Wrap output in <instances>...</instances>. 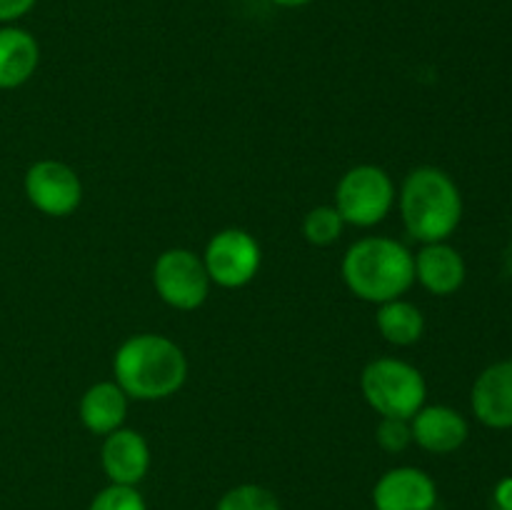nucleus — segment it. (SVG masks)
Wrapping results in <instances>:
<instances>
[{
    "instance_id": "f257e3e1",
    "label": "nucleus",
    "mask_w": 512,
    "mask_h": 510,
    "mask_svg": "<svg viewBox=\"0 0 512 510\" xmlns=\"http://www.w3.org/2000/svg\"><path fill=\"white\" fill-rule=\"evenodd\" d=\"M113 380L130 400H165L188 380V358L183 348L165 335H130L113 355Z\"/></svg>"
},
{
    "instance_id": "f3484780",
    "label": "nucleus",
    "mask_w": 512,
    "mask_h": 510,
    "mask_svg": "<svg viewBox=\"0 0 512 510\" xmlns=\"http://www.w3.org/2000/svg\"><path fill=\"white\" fill-rule=\"evenodd\" d=\"M345 220L335 205H315L303 218V235L315 248H328L343 235Z\"/></svg>"
},
{
    "instance_id": "5701e85b",
    "label": "nucleus",
    "mask_w": 512,
    "mask_h": 510,
    "mask_svg": "<svg viewBox=\"0 0 512 510\" xmlns=\"http://www.w3.org/2000/svg\"><path fill=\"white\" fill-rule=\"evenodd\" d=\"M273 5H280V8H303V5H310L313 0H270Z\"/></svg>"
},
{
    "instance_id": "412c9836",
    "label": "nucleus",
    "mask_w": 512,
    "mask_h": 510,
    "mask_svg": "<svg viewBox=\"0 0 512 510\" xmlns=\"http://www.w3.org/2000/svg\"><path fill=\"white\" fill-rule=\"evenodd\" d=\"M38 0H0V25H13L35 8Z\"/></svg>"
},
{
    "instance_id": "1a4fd4ad",
    "label": "nucleus",
    "mask_w": 512,
    "mask_h": 510,
    "mask_svg": "<svg viewBox=\"0 0 512 510\" xmlns=\"http://www.w3.org/2000/svg\"><path fill=\"white\" fill-rule=\"evenodd\" d=\"M438 488L425 470L393 468L380 475L373 488L375 510H435Z\"/></svg>"
},
{
    "instance_id": "0eeeda50",
    "label": "nucleus",
    "mask_w": 512,
    "mask_h": 510,
    "mask_svg": "<svg viewBox=\"0 0 512 510\" xmlns=\"http://www.w3.org/2000/svg\"><path fill=\"white\" fill-rule=\"evenodd\" d=\"M203 263L210 275V283L228 290L245 288L258 275L260 263H263V250H260L255 235H250L248 230L225 228L208 240Z\"/></svg>"
},
{
    "instance_id": "4be33fe9",
    "label": "nucleus",
    "mask_w": 512,
    "mask_h": 510,
    "mask_svg": "<svg viewBox=\"0 0 512 510\" xmlns=\"http://www.w3.org/2000/svg\"><path fill=\"white\" fill-rule=\"evenodd\" d=\"M493 510H512V478L500 480L495 488Z\"/></svg>"
},
{
    "instance_id": "aec40b11",
    "label": "nucleus",
    "mask_w": 512,
    "mask_h": 510,
    "mask_svg": "<svg viewBox=\"0 0 512 510\" xmlns=\"http://www.w3.org/2000/svg\"><path fill=\"white\" fill-rule=\"evenodd\" d=\"M375 440L385 453H403L410 443H413V430H410V420L405 418H380L378 428H375Z\"/></svg>"
},
{
    "instance_id": "ddd939ff",
    "label": "nucleus",
    "mask_w": 512,
    "mask_h": 510,
    "mask_svg": "<svg viewBox=\"0 0 512 510\" xmlns=\"http://www.w3.org/2000/svg\"><path fill=\"white\" fill-rule=\"evenodd\" d=\"M415 260V280L423 285L428 293L440 295H453L463 288L465 275V260L460 255L458 248L448 243V240H440V243H425L418 253L413 255Z\"/></svg>"
},
{
    "instance_id": "dca6fc26",
    "label": "nucleus",
    "mask_w": 512,
    "mask_h": 510,
    "mask_svg": "<svg viewBox=\"0 0 512 510\" xmlns=\"http://www.w3.org/2000/svg\"><path fill=\"white\" fill-rule=\"evenodd\" d=\"M375 328H378V333L383 335L390 345L408 348V345H415L423 338L425 315L423 310L415 303H410V300L395 298L378 305Z\"/></svg>"
},
{
    "instance_id": "6ab92c4d",
    "label": "nucleus",
    "mask_w": 512,
    "mask_h": 510,
    "mask_svg": "<svg viewBox=\"0 0 512 510\" xmlns=\"http://www.w3.org/2000/svg\"><path fill=\"white\" fill-rule=\"evenodd\" d=\"M88 510H148V505L135 485L110 483L90 500Z\"/></svg>"
},
{
    "instance_id": "6e6552de",
    "label": "nucleus",
    "mask_w": 512,
    "mask_h": 510,
    "mask_svg": "<svg viewBox=\"0 0 512 510\" xmlns=\"http://www.w3.org/2000/svg\"><path fill=\"white\" fill-rule=\"evenodd\" d=\"M28 203L48 218H68L83 203V183L63 160H35L23 178Z\"/></svg>"
},
{
    "instance_id": "20e7f679",
    "label": "nucleus",
    "mask_w": 512,
    "mask_h": 510,
    "mask_svg": "<svg viewBox=\"0 0 512 510\" xmlns=\"http://www.w3.org/2000/svg\"><path fill=\"white\" fill-rule=\"evenodd\" d=\"M363 398L380 418L410 420L428 398V383L413 363L400 358H375L360 373Z\"/></svg>"
},
{
    "instance_id": "a211bd4d",
    "label": "nucleus",
    "mask_w": 512,
    "mask_h": 510,
    "mask_svg": "<svg viewBox=\"0 0 512 510\" xmlns=\"http://www.w3.org/2000/svg\"><path fill=\"white\" fill-rule=\"evenodd\" d=\"M215 510H280V503L273 490L255 483H243L230 488L218 500Z\"/></svg>"
},
{
    "instance_id": "423d86ee",
    "label": "nucleus",
    "mask_w": 512,
    "mask_h": 510,
    "mask_svg": "<svg viewBox=\"0 0 512 510\" xmlns=\"http://www.w3.org/2000/svg\"><path fill=\"white\" fill-rule=\"evenodd\" d=\"M210 275L203 255L188 248H168L153 263V288L165 305L175 310H198L210 295Z\"/></svg>"
},
{
    "instance_id": "9d476101",
    "label": "nucleus",
    "mask_w": 512,
    "mask_h": 510,
    "mask_svg": "<svg viewBox=\"0 0 512 510\" xmlns=\"http://www.w3.org/2000/svg\"><path fill=\"white\" fill-rule=\"evenodd\" d=\"M100 465L115 485H138L150 470V445L143 433L118 428L105 435L100 448Z\"/></svg>"
},
{
    "instance_id": "7ed1b4c3",
    "label": "nucleus",
    "mask_w": 512,
    "mask_h": 510,
    "mask_svg": "<svg viewBox=\"0 0 512 510\" xmlns=\"http://www.w3.org/2000/svg\"><path fill=\"white\" fill-rule=\"evenodd\" d=\"M398 208L410 238L423 245L440 243L448 240L463 220V195L445 170L420 165L403 180Z\"/></svg>"
},
{
    "instance_id": "39448f33",
    "label": "nucleus",
    "mask_w": 512,
    "mask_h": 510,
    "mask_svg": "<svg viewBox=\"0 0 512 510\" xmlns=\"http://www.w3.org/2000/svg\"><path fill=\"white\" fill-rule=\"evenodd\" d=\"M398 193L395 183L380 165H355L335 185V210L343 215L345 225L373 228L383 223L393 210Z\"/></svg>"
},
{
    "instance_id": "9b49d317",
    "label": "nucleus",
    "mask_w": 512,
    "mask_h": 510,
    "mask_svg": "<svg viewBox=\"0 0 512 510\" xmlns=\"http://www.w3.org/2000/svg\"><path fill=\"white\" fill-rule=\"evenodd\" d=\"M475 418L493 430L512 428V360L488 365L470 393Z\"/></svg>"
},
{
    "instance_id": "f03ea898",
    "label": "nucleus",
    "mask_w": 512,
    "mask_h": 510,
    "mask_svg": "<svg viewBox=\"0 0 512 510\" xmlns=\"http://www.w3.org/2000/svg\"><path fill=\"white\" fill-rule=\"evenodd\" d=\"M340 273L355 298L380 305L403 298L413 288L415 260L400 240L368 235L345 250Z\"/></svg>"
},
{
    "instance_id": "2eb2a0df",
    "label": "nucleus",
    "mask_w": 512,
    "mask_h": 510,
    "mask_svg": "<svg viewBox=\"0 0 512 510\" xmlns=\"http://www.w3.org/2000/svg\"><path fill=\"white\" fill-rule=\"evenodd\" d=\"M40 63V45L33 33L18 25H0V90L28 83Z\"/></svg>"
},
{
    "instance_id": "f8f14e48",
    "label": "nucleus",
    "mask_w": 512,
    "mask_h": 510,
    "mask_svg": "<svg viewBox=\"0 0 512 510\" xmlns=\"http://www.w3.org/2000/svg\"><path fill=\"white\" fill-rule=\"evenodd\" d=\"M413 443L435 455L455 453L465 445L470 435V425L463 413L450 405H423L410 418Z\"/></svg>"
},
{
    "instance_id": "4468645a",
    "label": "nucleus",
    "mask_w": 512,
    "mask_h": 510,
    "mask_svg": "<svg viewBox=\"0 0 512 510\" xmlns=\"http://www.w3.org/2000/svg\"><path fill=\"white\" fill-rule=\"evenodd\" d=\"M128 400L130 398L115 380H100L80 395V423L88 433L105 438L113 430L123 428L125 418H128Z\"/></svg>"
}]
</instances>
